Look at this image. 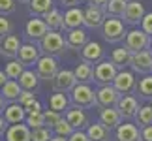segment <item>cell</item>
<instances>
[{
    "mask_svg": "<svg viewBox=\"0 0 152 141\" xmlns=\"http://www.w3.org/2000/svg\"><path fill=\"white\" fill-rule=\"evenodd\" d=\"M39 49H42L43 55L60 57V55H64V51L68 49V43H66V38L58 30H49L39 40Z\"/></svg>",
    "mask_w": 152,
    "mask_h": 141,
    "instance_id": "1",
    "label": "cell"
},
{
    "mask_svg": "<svg viewBox=\"0 0 152 141\" xmlns=\"http://www.w3.org/2000/svg\"><path fill=\"white\" fill-rule=\"evenodd\" d=\"M126 30H124V23H122L120 17H111L107 15V19L103 21L102 25V36L105 42L109 43H118L126 38Z\"/></svg>",
    "mask_w": 152,
    "mask_h": 141,
    "instance_id": "2",
    "label": "cell"
},
{
    "mask_svg": "<svg viewBox=\"0 0 152 141\" xmlns=\"http://www.w3.org/2000/svg\"><path fill=\"white\" fill-rule=\"evenodd\" d=\"M72 104L77 105V107H83V109L94 107V105H98L96 92L90 89L88 83H77L72 89Z\"/></svg>",
    "mask_w": 152,
    "mask_h": 141,
    "instance_id": "3",
    "label": "cell"
},
{
    "mask_svg": "<svg viewBox=\"0 0 152 141\" xmlns=\"http://www.w3.org/2000/svg\"><path fill=\"white\" fill-rule=\"evenodd\" d=\"M150 43H152V36L147 34L143 28H133V30H130L126 34V38H124V47L130 49L132 53L150 49Z\"/></svg>",
    "mask_w": 152,
    "mask_h": 141,
    "instance_id": "4",
    "label": "cell"
},
{
    "mask_svg": "<svg viewBox=\"0 0 152 141\" xmlns=\"http://www.w3.org/2000/svg\"><path fill=\"white\" fill-rule=\"evenodd\" d=\"M118 73V66L113 60H102L94 68V83L98 85H113V81Z\"/></svg>",
    "mask_w": 152,
    "mask_h": 141,
    "instance_id": "5",
    "label": "cell"
},
{
    "mask_svg": "<svg viewBox=\"0 0 152 141\" xmlns=\"http://www.w3.org/2000/svg\"><path fill=\"white\" fill-rule=\"evenodd\" d=\"M36 72H38V75H39V79H42V81H53V79H55V75L60 72L56 57H53V55H42V57H39V60H38V64H36Z\"/></svg>",
    "mask_w": 152,
    "mask_h": 141,
    "instance_id": "6",
    "label": "cell"
},
{
    "mask_svg": "<svg viewBox=\"0 0 152 141\" xmlns=\"http://www.w3.org/2000/svg\"><path fill=\"white\" fill-rule=\"evenodd\" d=\"M122 94L115 89V85H102L96 90V98H98V107H116Z\"/></svg>",
    "mask_w": 152,
    "mask_h": 141,
    "instance_id": "7",
    "label": "cell"
},
{
    "mask_svg": "<svg viewBox=\"0 0 152 141\" xmlns=\"http://www.w3.org/2000/svg\"><path fill=\"white\" fill-rule=\"evenodd\" d=\"M115 89L118 90L120 94H132L133 90H137V79H135V73L133 72H128V70H120L116 73V77L113 81Z\"/></svg>",
    "mask_w": 152,
    "mask_h": 141,
    "instance_id": "8",
    "label": "cell"
},
{
    "mask_svg": "<svg viewBox=\"0 0 152 141\" xmlns=\"http://www.w3.org/2000/svg\"><path fill=\"white\" fill-rule=\"evenodd\" d=\"M75 85H77V77L72 70H60L53 79V90L55 92H72Z\"/></svg>",
    "mask_w": 152,
    "mask_h": 141,
    "instance_id": "9",
    "label": "cell"
},
{
    "mask_svg": "<svg viewBox=\"0 0 152 141\" xmlns=\"http://www.w3.org/2000/svg\"><path fill=\"white\" fill-rule=\"evenodd\" d=\"M49 30L51 28H49L47 23H45V19L43 17L39 19L38 15H34V19H30L26 23V26H25V34H26V38L30 40V42H39Z\"/></svg>",
    "mask_w": 152,
    "mask_h": 141,
    "instance_id": "10",
    "label": "cell"
},
{
    "mask_svg": "<svg viewBox=\"0 0 152 141\" xmlns=\"http://www.w3.org/2000/svg\"><path fill=\"white\" fill-rule=\"evenodd\" d=\"M132 70L137 73H152V51L143 49L133 53L132 57Z\"/></svg>",
    "mask_w": 152,
    "mask_h": 141,
    "instance_id": "11",
    "label": "cell"
},
{
    "mask_svg": "<svg viewBox=\"0 0 152 141\" xmlns=\"http://www.w3.org/2000/svg\"><path fill=\"white\" fill-rule=\"evenodd\" d=\"M116 109L120 111L122 119H135L139 111V102L133 94H122L118 104H116Z\"/></svg>",
    "mask_w": 152,
    "mask_h": 141,
    "instance_id": "12",
    "label": "cell"
},
{
    "mask_svg": "<svg viewBox=\"0 0 152 141\" xmlns=\"http://www.w3.org/2000/svg\"><path fill=\"white\" fill-rule=\"evenodd\" d=\"M21 45H23L21 40L17 38L13 32H11V34H8L6 38L0 40V55H2L4 58H8V60H11V58H17Z\"/></svg>",
    "mask_w": 152,
    "mask_h": 141,
    "instance_id": "13",
    "label": "cell"
},
{
    "mask_svg": "<svg viewBox=\"0 0 152 141\" xmlns=\"http://www.w3.org/2000/svg\"><path fill=\"white\" fill-rule=\"evenodd\" d=\"M42 55H43V53H42V49H39V45L23 43L21 49H19V55H17V58H19V60L28 68V66H36Z\"/></svg>",
    "mask_w": 152,
    "mask_h": 141,
    "instance_id": "14",
    "label": "cell"
},
{
    "mask_svg": "<svg viewBox=\"0 0 152 141\" xmlns=\"http://www.w3.org/2000/svg\"><path fill=\"white\" fill-rule=\"evenodd\" d=\"M6 141H30L32 139V128L28 124L17 122V124H10L6 130Z\"/></svg>",
    "mask_w": 152,
    "mask_h": 141,
    "instance_id": "15",
    "label": "cell"
},
{
    "mask_svg": "<svg viewBox=\"0 0 152 141\" xmlns=\"http://www.w3.org/2000/svg\"><path fill=\"white\" fill-rule=\"evenodd\" d=\"M107 19V11L98 6H90L85 10V26L88 28H102L103 21Z\"/></svg>",
    "mask_w": 152,
    "mask_h": 141,
    "instance_id": "16",
    "label": "cell"
},
{
    "mask_svg": "<svg viewBox=\"0 0 152 141\" xmlns=\"http://www.w3.org/2000/svg\"><path fill=\"white\" fill-rule=\"evenodd\" d=\"M115 141H141V130L135 124L124 122L115 128Z\"/></svg>",
    "mask_w": 152,
    "mask_h": 141,
    "instance_id": "17",
    "label": "cell"
},
{
    "mask_svg": "<svg viewBox=\"0 0 152 141\" xmlns=\"http://www.w3.org/2000/svg\"><path fill=\"white\" fill-rule=\"evenodd\" d=\"M145 15H147V11H145V6H143L141 2H137V0H130L122 19H124L128 25H141V21H143Z\"/></svg>",
    "mask_w": 152,
    "mask_h": 141,
    "instance_id": "18",
    "label": "cell"
},
{
    "mask_svg": "<svg viewBox=\"0 0 152 141\" xmlns=\"http://www.w3.org/2000/svg\"><path fill=\"white\" fill-rule=\"evenodd\" d=\"M103 47L98 43V42H88L83 49H81V60L88 62V64H98L103 60Z\"/></svg>",
    "mask_w": 152,
    "mask_h": 141,
    "instance_id": "19",
    "label": "cell"
},
{
    "mask_svg": "<svg viewBox=\"0 0 152 141\" xmlns=\"http://www.w3.org/2000/svg\"><path fill=\"white\" fill-rule=\"evenodd\" d=\"M66 43H68L69 49L81 51L86 43H88V34H86L81 26L79 28H69L66 32Z\"/></svg>",
    "mask_w": 152,
    "mask_h": 141,
    "instance_id": "20",
    "label": "cell"
},
{
    "mask_svg": "<svg viewBox=\"0 0 152 141\" xmlns=\"http://www.w3.org/2000/svg\"><path fill=\"white\" fill-rule=\"evenodd\" d=\"M64 117L68 119V122L72 124L75 130H83V128H88V115L83 111V107H77L75 105L73 109H68L66 113H64Z\"/></svg>",
    "mask_w": 152,
    "mask_h": 141,
    "instance_id": "21",
    "label": "cell"
},
{
    "mask_svg": "<svg viewBox=\"0 0 152 141\" xmlns=\"http://www.w3.org/2000/svg\"><path fill=\"white\" fill-rule=\"evenodd\" d=\"M81 25H85V10H81L79 6L68 8V11L64 13V28H79Z\"/></svg>",
    "mask_w": 152,
    "mask_h": 141,
    "instance_id": "22",
    "label": "cell"
},
{
    "mask_svg": "<svg viewBox=\"0 0 152 141\" xmlns=\"http://www.w3.org/2000/svg\"><path fill=\"white\" fill-rule=\"evenodd\" d=\"M4 119L8 120V124H17V122L26 120V109L25 105L19 102H11L8 107L4 109Z\"/></svg>",
    "mask_w": 152,
    "mask_h": 141,
    "instance_id": "23",
    "label": "cell"
},
{
    "mask_svg": "<svg viewBox=\"0 0 152 141\" xmlns=\"http://www.w3.org/2000/svg\"><path fill=\"white\" fill-rule=\"evenodd\" d=\"M100 122L105 124L107 128H111V130H115L122 122V115L116 107H102L100 109Z\"/></svg>",
    "mask_w": 152,
    "mask_h": 141,
    "instance_id": "24",
    "label": "cell"
},
{
    "mask_svg": "<svg viewBox=\"0 0 152 141\" xmlns=\"http://www.w3.org/2000/svg\"><path fill=\"white\" fill-rule=\"evenodd\" d=\"M0 92H2V96L6 98V102H19L21 94H23V87L19 85V81L17 79H8L6 81V85L0 89Z\"/></svg>",
    "mask_w": 152,
    "mask_h": 141,
    "instance_id": "25",
    "label": "cell"
},
{
    "mask_svg": "<svg viewBox=\"0 0 152 141\" xmlns=\"http://www.w3.org/2000/svg\"><path fill=\"white\" fill-rule=\"evenodd\" d=\"M17 81H19V85L23 87V90H34V92H36L42 79H39V75H38L36 70H25Z\"/></svg>",
    "mask_w": 152,
    "mask_h": 141,
    "instance_id": "26",
    "label": "cell"
},
{
    "mask_svg": "<svg viewBox=\"0 0 152 141\" xmlns=\"http://www.w3.org/2000/svg\"><path fill=\"white\" fill-rule=\"evenodd\" d=\"M86 134H88L90 141H109L111 139V128H107L105 124H102V122L88 124Z\"/></svg>",
    "mask_w": 152,
    "mask_h": 141,
    "instance_id": "27",
    "label": "cell"
},
{
    "mask_svg": "<svg viewBox=\"0 0 152 141\" xmlns=\"http://www.w3.org/2000/svg\"><path fill=\"white\" fill-rule=\"evenodd\" d=\"M49 107L55 111H60V113H66L69 109V104H72V98L66 96V92H55L49 96Z\"/></svg>",
    "mask_w": 152,
    "mask_h": 141,
    "instance_id": "28",
    "label": "cell"
},
{
    "mask_svg": "<svg viewBox=\"0 0 152 141\" xmlns=\"http://www.w3.org/2000/svg\"><path fill=\"white\" fill-rule=\"evenodd\" d=\"M73 72H75V77H77V83H92L94 81V68H92V64L85 60H81Z\"/></svg>",
    "mask_w": 152,
    "mask_h": 141,
    "instance_id": "29",
    "label": "cell"
},
{
    "mask_svg": "<svg viewBox=\"0 0 152 141\" xmlns=\"http://www.w3.org/2000/svg\"><path fill=\"white\" fill-rule=\"evenodd\" d=\"M132 57H133V53L130 49H126V47L115 49L111 53V60L118 66V70H124L126 66H132Z\"/></svg>",
    "mask_w": 152,
    "mask_h": 141,
    "instance_id": "30",
    "label": "cell"
},
{
    "mask_svg": "<svg viewBox=\"0 0 152 141\" xmlns=\"http://www.w3.org/2000/svg\"><path fill=\"white\" fill-rule=\"evenodd\" d=\"M43 19L49 25L51 30H60V28H64V15L60 13V10H56V8H51L47 13L43 15Z\"/></svg>",
    "mask_w": 152,
    "mask_h": 141,
    "instance_id": "31",
    "label": "cell"
},
{
    "mask_svg": "<svg viewBox=\"0 0 152 141\" xmlns=\"http://www.w3.org/2000/svg\"><path fill=\"white\" fill-rule=\"evenodd\" d=\"M25 70H26V66L19 60V58H11V60L6 64L4 72H6V75H8L10 79H19L21 73L25 72Z\"/></svg>",
    "mask_w": 152,
    "mask_h": 141,
    "instance_id": "32",
    "label": "cell"
},
{
    "mask_svg": "<svg viewBox=\"0 0 152 141\" xmlns=\"http://www.w3.org/2000/svg\"><path fill=\"white\" fill-rule=\"evenodd\" d=\"M28 8H30L32 15L43 17L53 8V0H30V2H28Z\"/></svg>",
    "mask_w": 152,
    "mask_h": 141,
    "instance_id": "33",
    "label": "cell"
},
{
    "mask_svg": "<svg viewBox=\"0 0 152 141\" xmlns=\"http://www.w3.org/2000/svg\"><path fill=\"white\" fill-rule=\"evenodd\" d=\"M126 8H128V0H109L105 11L111 17H124Z\"/></svg>",
    "mask_w": 152,
    "mask_h": 141,
    "instance_id": "34",
    "label": "cell"
},
{
    "mask_svg": "<svg viewBox=\"0 0 152 141\" xmlns=\"http://www.w3.org/2000/svg\"><path fill=\"white\" fill-rule=\"evenodd\" d=\"M135 124L139 126H148L152 124V105H141L135 115Z\"/></svg>",
    "mask_w": 152,
    "mask_h": 141,
    "instance_id": "35",
    "label": "cell"
},
{
    "mask_svg": "<svg viewBox=\"0 0 152 141\" xmlns=\"http://www.w3.org/2000/svg\"><path fill=\"white\" fill-rule=\"evenodd\" d=\"M137 94L141 98H147V100H152V75L147 73L145 77L137 83Z\"/></svg>",
    "mask_w": 152,
    "mask_h": 141,
    "instance_id": "36",
    "label": "cell"
},
{
    "mask_svg": "<svg viewBox=\"0 0 152 141\" xmlns=\"http://www.w3.org/2000/svg\"><path fill=\"white\" fill-rule=\"evenodd\" d=\"M26 124L32 128H42L45 126V115L43 111H34V113H26Z\"/></svg>",
    "mask_w": 152,
    "mask_h": 141,
    "instance_id": "37",
    "label": "cell"
},
{
    "mask_svg": "<svg viewBox=\"0 0 152 141\" xmlns=\"http://www.w3.org/2000/svg\"><path fill=\"white\" fill-rule=\"evenodd\" d=\"M53 132H55L56 136H66V137H69V136H72V134L75 132V128L69 124L68 119L64 117V119H60V120H58V124L53 128Z\"/></svg>",
    "mask_w": 152,
    "mask_h": 141,
    "instance_id": "38",
    "label": "cell"
},
{
    "mask_svg": "<svg viewBox=\"0 0 152 141\" xmlns=\"http://www.w3.org/2000/svg\"><path fill=\"white\" fill-rule=\"evenodd\" d=\"M53 134L49 126H42V128H34L32 130V139L30 141H51Z\"/></svg>",
    "mask_w": 152,
    "mask_h": 141,
    "instance_id": "39",
    "label": "cell"
},
{
    "mask_svg": "<svg viewBox=\"0 0 152 141\" xmlns=\"http://www.w3.org/2000/svg\"><path fill=\"white\" fill-rule=\"evenodd\" d=\"M43 115H45V126H49L51 130L58 124V120L62 119V113L60 111H55V109H47V111H43Z\"/></svg>",
    "mask_w": 152,
    "mask_h": 141,
    "instance_id": "40",
    "label": "cell"
},
{
    "mask_svg": "<svg viewBox=\"0 0 152 141\" xmlns=\"http://www.w3.org/2000/svg\"><path fill=\"white\" fill-rule=\"evenodd\" d=\"M13 32V25H11L10 19H6L4 15H0V40L6 38L8 34Z\"/></svg>",
    "mask_w": 152,
    "mask_h": 141,
    "instance_id": "41",
    "label": "cell"
},
{
    "mask_svg": "<svg viewBox=\"0 0 152 141\" xmlns=\"http://www.w3.org/2000/svg\"><path fill=\"white\" fill-rule=\"evenodd\" d=\"M15 11V0H0V15H10Z\"/></svg>",
    "mask_w": 152,
    "mask_h": 141,
    "instance_id": "42",
    "label": "cell"
},
{
    "mask_svg": "<svg viewBox=\"0 0 152 141\" xmlns=\"http://www.w3.org/2000/svg\"><path fill=\"white\" fill-rule=\"evenodd\" d=\"M23 105H25L26 113H34V111H42V104H39L36 98L28 100V102H26V104H23Z\"/></svg>",
    "mask_w": 152,
    "mask_h": 141,
    "instance_id": "43",
    "label": "cell"
},
{
    "mask_svg": "<svg viewBox=\"0 0 152 141\" xmlns=\"http://www.w3.org/2000/svg\"><path fill=\"white\" fill-rule=\"evenodd\" d=\"M141 28H143V30L147 32V34H150V36H152V13H147V15L143 17V21H141Z\"/></svg>",
    "mask_w": 152,
    "mask_h": 141,
    "instance_id": "44",
    "label": "cell"
},
{
    "mask_svg": "<svg viewBox=\"0 0 152 141\" xmlns=\"http://www.w3.org/2000/svg\"><path fill=\"white\" fill-rule=\"evenodd\" d=\"M69 141H90L88 134L83 132V130H75L72 136H69Z\"/></svg>",
    "mask_w": 152,
    "mask_h": 141,
    "instance_id": "45",
    "label": "cell"
},
{
    "mask_svg": "<svg viewBox=\"0 0 152 141\" xmlns=\"http://www.w3.org/2000/svg\"><path fill=\"white\" fill-rule=\"evenodd\" d=\"M141 141H152V124L141 128Z\"/></svg>",
    "mask_w": 152,
    "mask_h": 141,
    "instance_id": "46",
    "label": "cell"
},
{
    "mask_svg": "<svg viewBox=\"0 0 152 141\" xmlns=\"http://www.w3.org/2000/svg\"><path fill=\"white\" fill-rule=\"evenodd\" d=\"M32 98H36L34 96V90H23L21 98H19V104H26L28 100H32Z\"/></svg>",
    "mask_w": 152,
    "mask_h": 141,
    "instance_id": "47",
    "label": "cell"
},
{
    "mask_svg": "<svg viewBox=\"0 0 152 141\" xmlns=\"http://www.w3.org/2000/svg\"><path fill=\"white\" fill-rule=\"evenodd\" d=\"M88 4L90 6H98V8H107V4H109V0H88Z\"/></svg>",
    "mask_w": 152,
    "mask_h": 141,
    "instance_id": "48",
    "label": "cell"
},
{
    "mask_svg": "<svg viewBox=\"0 0 152 141\" xmlns=\"http://www.w3.org/2000/svg\"><path fill=\"white\" fill-rule=\"evenodd\" d=\"M60 2L66 6V8H73V6H79L81 2H85V0H60Z\"/></svg>",
    "mask_w": 152,
    "mask_h": 141,
    "instance_id": "49",
    "label": "cell"
},
{
    "mask_svg": "<svg viewBox=\"0 0 152 141\" xmlns=\"http://www.w3.org/2000/svg\"><path fill=\"white\" fill-rule=\"evenodd\" d=\"M8 130V120L4 119V115H0V134H6Z\"/></svg>",
    "mask_w": 152,
    "mask_h": 141,
    "instance_id": "50",
    "label": "cell"
},
{
    "mask_svg": "<svg viewBox=\"0 0 152 141\" xmlns=\"http://www.w3.org/2000/svg\"><path fill=\"white\" fill-rule=\"evenodd\" d=\"M8 79H10V77L6 75V72H2V70H0V89L6 85V81H8Z\"/></svg>",
    "mask_w": 152,
    "mask_h": 141,
    "instance_id": "51",
    "label": "cell"
},
{
    "mask_svg": "<svg viewBox=\"0 0 152 141\" xmlns=\"http://www.w3.org/2000/svg\"><path fill=\"white\" fill-rule=\"evenodd\" d=\"M51 141H69V137H66V136H56V134H55V136L51 137Z\"/></svg>",
    "mask_w": 152,
    "mask_h": 141,
    "instance_id": "52",
    "label": "cell"
},
{
    "mask_svg": "<svg viewBox=\"0 0 152 141\" xmlns=\"http://www.w3.org/2000/svg\"><path fill=\"white\" fill-rule=\"evenodd\" d=\"M4 109H6V98L2 96V92H0V113H4Z\"/></svg>",
    "mask_w": 152,
    "mask_h": 141,
    "instance_id": "53",
    "label": "cell"
},
{
    "mask_svg": "<svg viewBox=\"0 0 152 141\" xmlns=\"http://www.w3.org/2000/svg\"><path fill=\"white\" fill-rule=\"evenodd\" d=\"M19 2H23V4H28V2H30V0H19Z\"/></svg>",
    "mask_w": 152,
    "mask_h": 141,
    "instance_id": "54",
    "label": "cell"
},
{
    "mask_svg": "<svg viewBox=\"0 0 152 141\" xmlns=\"http://www.w3.org/2000/svg\"><path fill=\"white\" fill-rule=\"evenodd\" d=\"M150 51H152V43H150Z\"/></svg>",
    "mask_w": 152,
    "mask_h": 141,
    "instance_id": "55",
    "label": "cell"
},
{
    "mask_svg": "<svg viewBox=\"0 0 152 141\" xmlns=\"http://www.w3.org/2000/svg\"><path fill=\"white\" fill-rule=\"evenodd\" d=\"M150 105H152V104H150Z\"/></svg>",
    "mask_w": 152,
    "mask_h": 141,
    "instance_id": "56",
    "label": "cell"
}]
</instances>
